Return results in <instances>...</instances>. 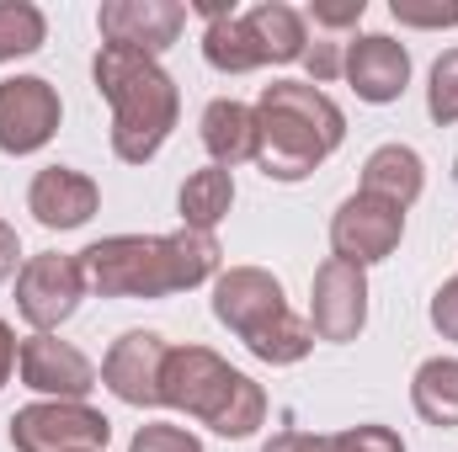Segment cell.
<instances>
[{"label": "cell", "instance_id": "6da1fadb", "mask_svg": "<svg viewBox=\"0 0 458 452\" xmlns=\"http://www.w3.org/2000/svg\"><path fill=\"white\" fill-rule=\"evenodd\" d=\"M81 266H86V282L113 298H160V293L203 282L219 266V245L214 234H198V229L160 234V239L117 234V239L81 250Z\"/></svg>", "mask_w": 458, "mask_h": 452}, {"label": "cell", "instance_id": "7a4b0ae2", "mask_svg": "<svg viewBox=\"0 0 458 452\" xmlns=\"http://www.w3.org/2000/svg\"><path fill=\"white\" fill-rule=\"evenodd\" d=\"M342 107L304 80H277L256 102V160L267 165L272 181L310 176L342 144Z\"/></svg>", "mask_w": 458, "mask_h": 452}, {"label": "cell", "instance_id": "3957f363", "mask_svg": "<svg viewBox=\"0 0 458 452\" xmlns=\"http://www.w3.org/2000/svg\"><path fill=\"white\" fill-rule=\"evenodd\" d=\"M97 91L113 102V149L128 165H144L165 144V133L176 128V86H171V75L149 54L107 43L97 54Z\"/></svg>", "mask_w": 458, "mask_h": 452}, {"label": "cell", "instance_id": "277c9868", "mask_svg": "<svg viewBox=\"0 0 458 452\" xmlns=\"http://www.w3.org/2000/svg\"><path fill=\"white\" fill-rule=\"evenodd\" d=\"M160 405H176L198 421H208L219 437H250L267 415V399L261 389L234 372L229 362H219L214 351L203 346H182V351H165L160 362Z\"/></svg>", "mask_w": 458, "mask_h": 452}, {"label": "cell", "instance_id": "5b68a950", "mask_svg": "<svg viewBox=\"0 0 458 452\" xmlns=\"http://www.w3.org/2000/svg\"><path fill=\"white\" fill-rule=\"evenodd\" d=\"M214 314H219L261 362H277V367H283V362H299V356L315 346V331H310L299 314H288L277 277H267V272H256V266H240V272L219 277V288H214Z\"/></svg>", "mask_w": 458, "mask_h": 452}, {"label": "cell", "instance_id": "8992f818", "mask_svg": "<svg viewBox=\"0 0 458 452\" xmlns=\"http://www.w3.org/2000/svg\"><path fill=\"white\" fill-rule=\"evenodd\" d=\"M304 16L293 5H256L245 16H214L208 32H203V54L214 70H229V75H245L256 64H288V59H304Z\"/></svg>", "mask_w": 458, "mask_h": 452}, {"label": "cell", "instance_id": "52a82bcc", "mask_svg": "<svg viewBox=\"0 0 458 452\" xmlns=\"http://www.w3.org/2000/svg\"><path fill=\"white\" fill-rule=\"evenodd\" d=\"M113 437L107 415L86 405H27L11 421L16 452H102Z\"/></svg>", "mask_w": 458, "mask_h": 452}, {"label": "cell", "instance_id": "ba28073f", "mask_svg": "<svg viewBox=\"0 0 458 452\" xmlns=\"http://www.w3.org/2000/svg\"><path fill=\"white\" fill-rule=\"evenodd\" d=\"M81 293H86V266L75 255H32L21 266V282H16V309L38 331H54L59 320L75 314Z\"/></svg>", "mask_w": 458, "mask_h": 452}, {"label": "cell", "instance_id": "9c48e42d", "mask_svg": "<svg viewBox=\"0 0 458 452\" xmlns=\"http://www.w3.org/2000/svg\"><path fill=\"white\" fill-rule=\"evenodd\" d=\"M59 128V96L48 80L21 75L0 86V149L5 155H32L54 138Z\"/></svg>", "mask_w": 458, "mask_h": 452}, {"label": "cell", "instance_id": "30bf717a", "mask_svg": "<svg viewBox=\"0 0 458 452\" xmlns=\"http://www.w3.org/2000/svg\"><path fill=\"white\" fill-rule=\"evenodd\" d=\"M400 234H405V213H400L394 203H384V197H368V192L346 197L342 213H336V224H331L336 261H352V266L384 261V255L400 245Z\"/></svg>", "mask_w": 458, "mask_h": 452}, {"label": "cell", "instance_id": "8fae6325", "mask_svg": "<svg viewBox=\"0 0 458 452\" xmlns=\"http://www.w3.org/2000/svg\"><path fill=\"white\" fill-rule=\"evenodd\" d=\"M102 38L117 43V48H139V54H160V48H171L176 43V32H182V21H187V5H176V0H113V5H102Z\"/></svg>", "mask_w": 458, "mask_h": 452}, {"label": "cell", "instance_id": "7c38bea8", "mask_svg": "<svg viewBox=\"0 0 458 452\" xmlns=\"http://www.w3.org/2000/svg\"><path fill=\"white\" fill-rule=\"evenodd\" d=\"M16 367H21V383H27V389H38V394H64L70 405H75L81 394H91V383H97V367H91L75 346H64V340H54V336L21 340Z\"/></svg>", "mask_w": 458, "mask_h": 452}, {"label": "cell", "instance_id": "4fadbf2b", "mask_svg": "<svg viewBox=\"0 0 458 452\" xmlns=\"http://www.w3.org/2000/svg\"><path fill=\"white\" fill-rule=\"evenodd\" d=\"M368 314V282L362 266L352 261H326L315 277V336L320 340H352Z\"/></svg>", "mask_w": 458, "mask_h": 452}, {"label": "cell", "instance_id": "5bb4252c", "mask_svg": "<svg viewBox=\"0 0 458 452\" xmlns=\"http://www.w3.org/2000/svg\"><path fill=\"white\" fill-rule=\"evenodd\" d=\"M165 351L171 346L160 336H149V331L123 336L102 362V383L128 405H160V362H165Z\"/></svg>", "mask_w": 458, "mask_h": 452}, {"label": "cell", "instance_id": "9a60e30c", "mask_svg": "<svg viewBox=\"0 0 458 452\" xmlns=\"http://www.w3.org/2000/svg\"><path fill=\"white\" fill-rule=\"evenodd\" d=\"M342 70L352 75V91L362 102H394L411 80V54L394 38H357L346 43Z\"/></svg>", "mask_w": 458, "mask_h": 452}, {"label": "cell", "instance_id": "2e32d148", "mask_svg": "<svg viewBox=\"0 0 458 452\" xmlns=\"http://www.w3.org/2000/svg\"><path fill=\"white\" fill-rule=\"evenodd\" d=\"M27 203H32L43 229H75L97 213V187L70 165H48V171H38Z\"/></svg>", "mask_w": 458, "mask_h": 452}, {"label": "cell", "instance_id": "e0dca14e", "mask_svg": "<svg viewBox=\"0 0 458 452\" xmlns=\"http://www.w3.org/2000/svg\"><path fill=\"white\" fill-rule=\"evenodd\" d=\"M362 192L368 197H384L394 208H411L416 192H421V160H416V149H405V144L373 149L368 165H362Z\"/></svg>", "mask_w": 458, "mask_h": 452}, {"label": "cell", "instance_id": "ac0fdd59", "mask_svg": "<svg viewBox=\"0 0 458 452\" xmlns=\"http://www.w3.org/2000/svg\"><path fill=\"white\" fill-rule=\"evenodd\" d=\"M203 144L219 165H240V160H256V113L240 107V102H208L203 113Z\"/></svg>", "mask_w": 458, "mask_h": 452}, {"label": "cell", "instance_id": "d6986e66", "mask_svg": "<svg viewBox=\"0 0 458 452\" xmlns=\"http://www.w3.org/2000/svg\"><path fill=\"white\" fill-rule=\"evenodd\" d=\"M229 203H234V181H229L225 165H208V171L187 176V187H182V219L198 234H208V229L219 224L229 213Z\"/></svg>", "mask_w": 458, "mask_h": 452}, {"label": "cell", "instance_id": "ffe728a7", "mask_svg": "<svg viewBox=\"0 0 458 452\" xmlns=\"http://www.w3.org/2000/svg\"><path fill=\"white\" fill-rule=\"evenodd\" d=\"M416 410L432 426H458V362L437 356L416 372Z\"/></svg>", "mask_w": 458, "mask_h": 452}, {"label": "cell", "instance_id": "44dd1931", "mask_svg": "<svg viewBox=\"0 0 458 452\" xmlns=\"http://www.w3.org/2000/svg\"><path fill=\"white\" fill-rule=\"evenodd\" d=\"M267 452H405V448L384 426H357V431H342V437H299V431H283L277 442H267Z\"/></svg>", "mask_w": 458, "mask_h": 452}, {"label": "cell", "instance_id": "7402d4cb", "mask_svg": "<svg viewBox=\"0 0 458 452\" xmlns=\"http://www.w3.org/2000/svg\"><path fill=\"white\" fill-rule=\"evenodd\" d=\"M32 48H43V11L21 5V0H5L0 5V64L16 59V54H32Z\"/></svg>", "mask_w": 458, "mask_h": 452}, {"label": "cell", "instance_id": "603a6c76", "mask_svg": "<svg viewBox=\"0 0 458 452\" xmlns=\"http://www.w3.org/2000/svg\"><path fill=\"white\" fill-rule=\"evenodd\" d=\"M432 117L437 122H458V48L437 59L432 70Z\"/></svg>", "mask_w": 458, "mask_h": 452}, {"label": "cell", "instance_id": "cb8c5ba5", "mask_svg": "<svg viewBox=\"0 0 458 452\" xmlns=\"http://www.w3.org/2000/svg\"><path fill=\"white\" fill-rule=\"evenodd\" d=\"M133 452H203L198 437H187L182 426H144L133 437Z\"/></svg>", "mask_w": 458, "mask_h": 452}, {"label": "cell", "instance_id": "d4e9b609", "mask_svg": "<svg viewBox=\"0 0 458 452\" xmlns=\"http://www.w3.org/2000/svg\"><path fill=\"white\" fill-rule=\"evenodd\" d=\"M394 16L411 21V27H454L458 5H411V0H394Z\"/></svg>", "mask_w": 458, "mask_h": 452}, {"label": "cell", "instance_id": "484cf974", "mask_svg": "<svg viewBox=\"0 0 458 452\" xmlns=\"http://www.w3.org/2000/svg\"><path fill=\"white\" fill-rule=\"evenodd\" d=\"M310 21H315V27H331V32L357 27V21H362V0H346V5H310Z\"/></svg>", "mask_w": 458, "mask_h": 452}, {"label": "cell", "instance_id": "4316f807", "mask_svg": "<svg viewBox=\"0 0 458 452\" xmlns=\"http://www.w3.org/2000/svg\"><path fill=\"white\" fill-rule=\"evenodd\" d=\"M432 320H437V331L443 336H454L458 340V277L437 293V304H432Z\"/></svg>", "mask_w": 458, "mask_h": 452}, {"label": "cell", "instance_id": "83f0119b", "mask_svg": "<svg viewBox=\"0 0 458 452\" xmlns=\"http://www.w3.org/2000/svg\"><path fill=\"white\" fill-rule=\"evenodd\" d=\"M16 351H21V346H16V336H11V325L0 320V383H5L11 367H16Z\"/></svg>", "mask_w": 458, "mask_h": 452}, {"label": "cell", "instance_id": "f1b7e54d", "mask_svg": "<svg viewBox=\"0 0 458 452\" xmlns=\"http://www.w3.org/2000/svg\"><path fill=\"white\" fill-rule=\"evenodd\" d=\"M16 266V229L11 224H0V277Z\"/></svg>", "mask_w": 458, "mask_h": 452}]
</instances>
